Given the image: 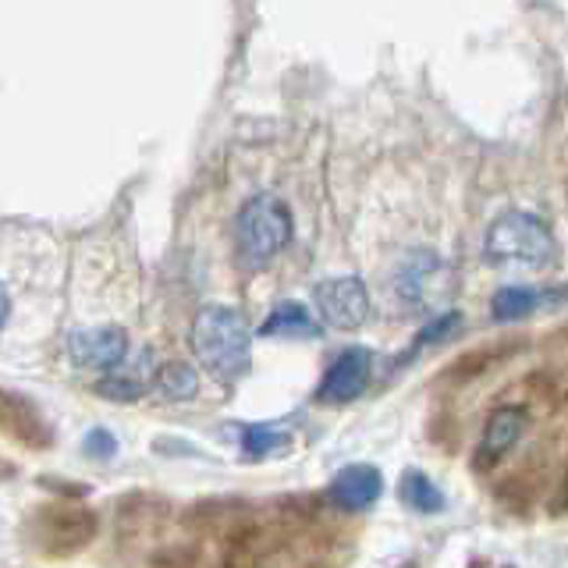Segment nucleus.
<instances>
[{"label": "nucleus", "instance_id": "393cba45", "mask_svg": "<svg viewBox=\"0 0 568 568\" xmlns=\"http://www.w3.org/2000/svg\"><path fill=\"white\" fill-rule=\"evenodd\" d=\"M0 473H8V466H0Z\"/></svg>", "mask_w": 568, "mask_h": 568}, {"label": "nucleus", "instance_id": "a211bd4d", "mask_svg": "<svg viewBox=\"0 0 568 568\" xmlns=\"http://www.w3.org/2000/svg\"><path fill=\"white\" fill-rule=\"evenodd\" d=\"M540 302H547L544 292L523 288V284H508V288H501L494 295L490 310H494V320H523V316H529L532 310H537Z\"/></svg>", "mask_w": 568, "mask_h": 568}, {"label": "nucleus", "instance_id": "5701e85b", "mask_svg": "<svg viewBox=\"0 0 568 568\" xmlns=\"http://www.w3.org/2000/svg\"><path fill=\"white\" fill-rule=\"evenodd\" d=\"M8 313H11V295H8L4 284H0V327L8 324Z\"/></svg>", "mask_w": 568, "mask_h": 568}, {"label": "nucleus", "instance_id": "39448f33", "mask_svg": "<svg viewBox=\"0 0 568 568\" xmlns=\"http://www.w3.org/2000/svg\"><path fill=\"white\" fill-rule=\"evenodd\" d=\"M313 302L324 324L334 331H359L369 316V295L359 277H327L313 288Z\"/></svg>", "mask_w": 568, "mask_h": 568}, {"label": "nucleus", "instance_id": "b1692460", "mask_svg": "<svg viewBox=\"0 0 568 568\" xmlns=\"http://www.w3.org/2000/svg\"><path fill=\"white\" fill-rule=\"evenodd\" d=\"M405 568H416V565H413V561H408V565H405Z\"/></svg>", "mask_w": 568, "mask_h": 568}, {"label": "nucleus", "instance_id": "f257e3e1", "mask_svg": "<svg viewBox=\"0 0 568 568\" xmlns=\"http://www.w3.org/2000/svg\"><path fill=\"white\" fill-rule=\"evenodd\" d=\"M192 352L213 381H242L253 363V342L242 313L231 306H206L192 324Z\"/></svg>", "mask_w": 568, "mask_h": 568}, {"label": "nucleus", "instance_id": "20e7f679", "mask_svg": "<svg viewBox=\"0 0 568 568\" xmlns=\"http://www.w3.org/2000/svg\"><path fill=\"white\" fill-rule=\"evenodd\" d=\"M558 253L550 227L526 210H508L501 213L484 239V256L490 263H526V266H544Z\"/></svg>", "mask_w": 568, "mask_h": 568}, {"label": "nucleus", "instance_id": "f8f14e48", "mask_svg": "<svg viewBox=\"0 0 568 568\" xmlns=\"http://www.w3.org/2000/svg\"><path fill=\"white\" fill-rule=\"evenodd\" d=\"M384 490V476L377 466H366V462H355V466H345L331 479V505L337 511H366Z\"/></svg>", "mask_w": 568, "mask_h": 568}, {"label": "nucleus", "instance_id": "ddd939ff", "mask_svg": "<svg viewBox=\"0 0 568 568\" xmlns=\"http://www.w3.org/2000/svg\"><path fill=\"white\" fill-rule=\"evenodd\" d=\"M156 381V363H153V352L142 348L132 363H121L111 373H103L97 381V395L111 398V402H135L142 398Z\"/></svg>", "mask_w": 568, "mask_h": 568}, {"label": "nucleus", "instance_id": "7ed1b4c3", "mask_svg": "<svg viewBox=\"0 0 568 568\" xmlns=\"http://www.w3.org/2000/svg\"><path fill=\"white\" fill-rule=\"evenodd\" d=\"M292 210L277 195L263 192L256 200H248L235 221V248L245 266H260L271 263L284 245L292 242Z\"/></svg>", "mask_w": 568, "mask_h": 568}, {"label": "nucleus", "instance_id": "9b49d317", "mask_svg": "<svg viewBox=\"0 0 568 568\" xmlns=\"http://www.w3.org/2000/svg\"><path fill=\"white\" fill-rule=\"evenodd\" d=\"M523 348H526V337H501V342H490V345H479V348L462 352L458 359L448 363V369L440 373V384L466 387L476 377H484L487 369L501 366L505 359H511V355H519Z\"/></svg>", "mask_w": 568, "mask_h": 568}, {"label": "nucleus", "instance_id": "0eeeda50", "mask_svg": "<svg viewBox=\"0 0 568 568\" xmlns=\"http://www.w3.org/2000/svg\"><path fill=\"white\" fill-rule=\"evenodd\" d=\"M68 355L71 363L93 373H111L124 363L129 355V331L118 324H100V327H82L68 337Z\"/></svg>", "mask_w": 568, "mask_h": 568}, {"label": "nucleus", "instance_id": "1a4fd4ad", "mask_svg": "<svg viewBox=\"0 0 568 568\" xmlns=\"http://www.w3.org/2000/svg\"><path fill=\"white\" fill-rule=\"evenodd\" d=\"M0 434L11 437L14 444H22V448H32V452H43L53 444V430L40 408H36L26 395H14L8 387H0Z\"/></svg>", "mask_w": 568, "mask_h": 568}, {"label": "nucleus", "instance_id": "4468645a", "mask_svg": "<svg viewBox=\"0 0 568 568\" xmlns=\"http://www.w3.org/2000/svg\"><path fill=\"white\" fill-rule=\"evenodd\" d=\"M260 334L263 337H320V324L306 306L281 302V306H274V313L263 320Z\"/></svg>", "mask_w": 568, "mask_h": 568}, {"label": "nucleus", "instance_id": "dca6fc26", "mask_svg": "<svg viewBox=\"0 0 568 568\" xmlns=\"http://www.w3.org/2000/svg\"><path fill=\"white\" fill-rule=\"evenodd\" d=\"M440 271L434 253H413L398 266V295L405 302H426V288H430V274Z\"/></svg>", "mask_w": 568, "mask_h": 568}, {"label": "nucleus", "instance_id": "f3484780", "mask_svg": "<svg viewBox=\"0 0 568 568\" xmlns=\"http://www.w3.org/2000/svg\"><path fill=\"white\" fill-rule=\"evenodd\" d=\"M153 387L164 395L168 402H189L195 395V387H200V381H195V369L182 359H174V363H164V366H156V381Z\"/></svg>", "mask_w": 568, "mask_h": 568}, {"label": "nucleus", "instance_id": "412c9836", "mask_svg": "<svg viewBox=\"0 0 568 568\" xmlns=\"http://www.w3.org/2000/svg\"><path fill=\"white\" fill-rule=\"evenodd\" d=\"M455 331H462V313H458V310H448V313L434 316L430 324H426V327L416 334V345H413V348L419 352V348H426V345L448 342V337H452Z\"/></svg>", "mask_w": 568, "mask_h": 568}, {"label": "nucleus", "instance_id": "6ab92c4d", "mask_svg": "<svg viewBox=\"0 0 568 568\" xmlns=\"http://www.w3.org/2000/svg\"><path fill=\"white\" fill-rule=\"evenodd\" d=\"M292 444V437L284 434V430H274V426H245V434H242V448L248 458H266V455H277L284 452Z\"/></svg>", "mask_w": 568, "mask_h": 568}, {"label": "nucleus", "instance_id": "aec40b11", "mask_svg": "<svg viewBox=\"0 0 568 568\" xmlns=\"http://www.w3.org/2000/svg\"><path fill=\"white\" fill-rule=\"evenodd\" d=\"M203 558H200V547L192 540H182V544H160L150 550V568H200Z\"/></svg>", "mask_w": 568, "mask_h": 568}, {"label": "nucleus", "instance_id": "9d476101", "mask_svg": "<svg viewBox=\"0 0 568 568\" xmlns=\"http://www.w3.org/2000/svg\"><path fill=\"white\" fill-rule=\"evenodd\" d=\"M526 426H529V413L523 405H505V408H497V413L487 419L484 426V440H479V448H476V469H490L497 466L515 444L523 440L526 434Z\"/></svg>", "mask_w": 568, "mask_h": 568}, {"label": "nucleus", "instance_id": "4be33fe9", "mask_svg": "<svg viewBox=\"0 0 568 568\" xmlns=\"http://www.w3.org/2000/svg\"><path fill=\"white\" fill-rule=\"evenodd\" d=\"M85 455L97 458V462H106L118 455V437L111 430H89L85 434Z\"/></svg>", "mask_w": 568, "mask_h": 568}, {"label": "nucleus", "instance_id": "2eb2a0df", "mask_svg": "<svg viewBox=\"0 0 568 568\" xmlns=\"http://www.w3.org/2000/svg\"><path fill=\"white\" fill-rule=\"evenodd\" d=\"M398 497H402L405 508H413L419 515H437V511H444V494H440V487L426 473H419V469H408L402 476Z\"/></svg>", "mask_w": 568, "mask_h": 568}, {"label": "nucleus", "instance_id": "6e6552de", "mask_svg": "<svg viewBox=\"0 0 568 568\" xmlns=\"http://www.w3.org/2000/svg\"><path fill=\"white\" fill-rule=\"evenodd\" d=\"M369 369H373V355L366 348H345L331 369L324 373V381L316 387V402L320 405H348L366 390L369 384Z\"/></svg>", "mask_w": 568, "mask_h": 568}, {"label": "nucleus", "instance_id": "423d86ee", "mask_svg": "<svg viewBox=\"0 0 568 568\" xmlns=\"http://www.w3.org/2000/svg\"><path fill=\"white\" fill-rule=\"evenodd\" d=\"M171 523V501L156 494H129L118 505V540L121 547H139L153 544L164 537V529Z\"/></svg>", "mask_w": 568, "mask_h": 568}, {"label": "nucleus", "instance_id": "f03ea898", "mask_svg": "<svg viewBox=\"0 0 568 568\" xmlns=\"http://www.w3.org/2000/svg\"><path fill=\"white\" fill-rule=\"evenodd\" d=\"M22 532L43 558H75L79 550L97 540L100 515L79 501H58L32 508Z\"/></svg>", "mask_w": 568, "mask_h": 568}]
</instances>
